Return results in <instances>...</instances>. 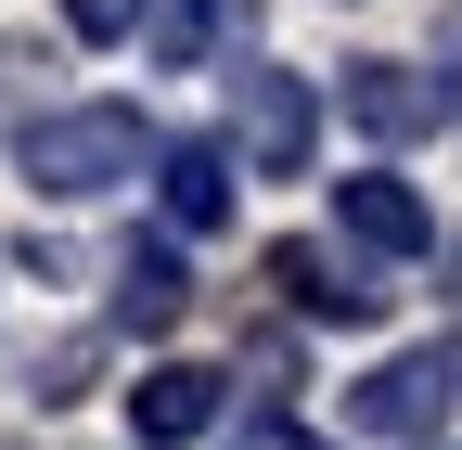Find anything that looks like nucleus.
Returning a JSON list of instances; mask_svg holds the SVG:
<instances>
[{"instance_id": "nucleus-5", "label": "nucleus", "mask_w": 462, "mask_h": 450, "mask_svg": "<svg viewBox=\"0 0 462 450\" xmlns=\"http://www.w3.org/2000/svg\"><path fill=\"white\" fill-rule=\"evenodd\" d=\"M346 117L373 142H424V129H449V90L424 65H398V52H360V65H346Z\"/></svg>"}, {"instance_id": "nucleus-12", "label": "nucleus", "mask_w": 462, "mask_h": 450, "mask_svg": "<svg viewBox=\"0 0 462 450\" xmlns=\"http://www.w3.org/2000/svg\"><path fill=\"white\" fill-rule=\"evenodd\" d=\"M449 284H462V245H449Z\"/></svg>"}, {"instance_id": "nucleus-11", "label": "nucleus", "mask_w": 462, "mask_h": 450, "mask_svg": "<svg viewBox=\"0 0 462 450\" xmlns=\"http://www.w3.org/2000/svg\"><path fill=\"white\" fill-rule=\"evenodd\" d=\"M231 450H334V437H309V425H245Z\"/></svg>"}, {"instance_id": "nucleus-9", "label": "nucleus", "mask_w": 462, "mask_h": 450, "mask_svg": "<svg viewBox=\"0 0 462 450\" xmlns=\"http://www.w3.org/2000/svg\"><path fill=\"white\" fill-rule=\"evenodd\" d=\"M193 322V270H180V245H129L116 258V334H180Z\"/></svg>"}, {"instance_id": "nucleus-2", "label": "nucleus", "mask_w": 462, "mask_h": 450, "mask_svg": "<svg viewBox=\"0 0 462 450\" xmlns=\"http://www.w3.org/2000/svg\"><path fill=\"white\" fill-rule=\"evenodd\" d=\"M218 155H245L257 181H309V155H321V90L296 65H231V142Z\"/></svg>"}, {"instance_id": "nucleus-1", "label": "nucleus", "mask_w": 462, "mask_h": 450, "mask_svg": "<svg viewBox=\"0 0 462 450\" xmlns=\"http://www.w3.org/2000/svg\"><path fill=\"white\" fill-rule=\"evenodd\" d=\"M14 167H26V193L90 206V193H116V181L154 167V117H142V103H65V117H26V129H14Z\"/></svg>"}, {"instance_id": "nucleus-3", "label": "nucleus", "mask_w": 462, "mask_h": 450, "mask_svg": "<svg viewBox=\"0 0 462 450\" xmlns=\"http://www.w3.org/2000/svg\"><path fill=\"white\" fill-rule=\"evenodd\" d=\"M449 399H462V348L437 334V348H398L385 373L346 386V425H360V437H398V450H424V437L449 425Z\"/></svg>"}, {"instance_id": "nucleus-10", "label": "nucleus", "mask_w": 462, "mask_h": 450, "mask_svg": "<svg viewBox=\"0 0 462 450\" xmlns=\"http://www.w3.org/2000/svg\"><path fill=\"white\" fill-rule=\"evenodd\" d=\"M90 361H103V348H90V334H51V348L26 361V399H39V412H65V399H78V386H90Z\"/></svg>"}, {"instance_id": "nucleus-7", "label": "nucleus", "mask_w": 462, "mask_h": 450, "mask_svg": "<svg viewBox=\"0 0 462 450\" xmlns=\"http://www.w3.org/2000/svg\"><path fill=\"white\" fill-rule=\"evenodd\" d=\"M218 386H231V373H206V361H154V373L129 386V437H142V450H193V437L218 425Z\"/></svg>"}, {"instance_id": "nucleus-8", "label": "nucleus", "mask_w": 462, "mask_h": 450, "mask_svg": "<svg viewBox=\"0 0 462 450\" xmlns=\"http://www.w3.org/2000/svg\"><path fill=\"white\" fill-rule=\"evenodd\" d=\"M231 206H245V181H231L218 142H154V219L167 232H218Z\"/></svg>"}, {"instance_id": "nucleus-4", "label": "nucleus", "mask_w": 462, "mask_h": 450, "mask_svg": "<svg viewBox=\"0 0 462 450\" xmlns=\"http://www.w3.org/2000/svg\"><path fill=\"white\" fill-rule=\"evenodd\" d=\"M334 232L373 245V258H424L437 245V206L398 181V167H360V181H334Z\"/></svg>"}, {"instance_id": "nucleus-6", "label": "nucleus", "mask_w": 462, "mask_h": 450, "mask_svg": "<svg viewBox=\"0 0 462 450\" xmlns=\"http://www.w3.org/2000/svg\"><path fill=\"white\" fill-rule=\"evenodd\" d=\"M270 284L296 296L309 322H385V284H373L346 245H270Z\"/></svg>"}]
</instances>
